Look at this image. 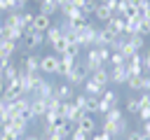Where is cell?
I'll list each match as a JSON object with an SVG mask.
<instances>
[{
	"mask_svg": "<svg viewBox=\"0 0 150 140\" xmlns=\"http://www.w3.org/2000/svg\"><path fill=\"white\" fill-rule=\"evenodd\" d=\"M9 128H12V133H16L19 138H23V135H26V128H28V121L16 114V117L9 119Z\"/></svg>",
	"mask_w": 150,
	"mask_h": 140,
	"instance_id": "cell-20",
	"label": "cell"
},
{
	"mask_svg": "<svg viewBox=\"0 0 150 140\" xmlns=\"http://www.w3.org/2000/svg\"><path fill=\"white\" fill-rule=\"evenodd\" d=\"M87 79H89V70L84 68V61H80V58H77V63L68 70L66 82H68V84H73V86H82Z\"/></svg>",
	"mask_w": 150,
	"mask_h": 140,
	"instance_id": "cell-1",
	"label": "cell"
},
{
	"mask_svg": "<svg viewBox=\"0 0 150 140\" xmlns=\"http://www.w3.org/2000/svg\"><path fill=\"white\" fill-rule=\"evenodd\" d=\"M136 33H138V35H143V37H148V35H150V19L141 16V23H138Z\"/></svg>",
	"mask_w": 150,
	"mask_h": 140,
	"instance_id": "cell-35",
	"label": "cell"
},
{
	"mask_svg": "<svg viewBox=\"0 0 150 140\" xmlns=\"http://www.w3.org/2000/svg\"><path fill=\"white\" fill-rule=\"evenodd\" d=\"M0 140H21V138H19L16 133H12V131H7V133H2V135H0Z\"/></svg>",
	"mask_w": 150,
	"mask_h": 140,
	"instance_id": "cell-50",
	"label": "cell"
},
{
	"mask_svg": "<svg viewBox=\"0 0 150 140\" xmlns=\"http://www.w3.org/2000/svg\"><path fill=\"white\" fill-rule=\"evenodd\" d=\"M127 140H143V131H127Z\"/></svg>",
	"mask_w": 150,
	"mask_h": 140,
	"instance_id": "cell-47",
	"label": "cell"
},
{
	"mask_svg": "<svg viewBox=\"0 0 150 140\" xmlns=\"http://www.w3.org/2000/svg\"><path fill=\"white\" fill-rule=\"evenodd\" d=\"M84 112L73 103V100H61V107H59V117H63L66 121H73V124H77V119L82 117Z\"/></svg>",
	"mask_w": 150,
	"mask_h": 140,
	"instance_id": "cell-2",
	"label": "cell"
},
{
	"mask_svg": "<svg viewBox=\"0 0 150 140\" xmlns=\"http://www.w3.org/2000/svg\"><path fill=\"white\" fill-rule=\"evenodd\" d=\"M141 91H150V75L148 72L141 75Z\"/></svg>",
	"mask_w": 150,
	"mask_h": 140,
	"instance_id": "cell-45",
	"label": "cell"
},
{
	"mask_svg": "<svg viewBox=\"0 0 150 140\" xmlns=\"http://www.w3.org/2000/svg\"><path fill=\"white\" fill-rule=\"evenodd\" d=\"M33 19H35V12H21V28H23V33H28V30H33Z\"/></svg>",
	"mask_w": 150,
	"mask_h": 140,
	"instance_id": "cell-28",
	"label": "cell"
},
{
	"mask_svg": "<svg viewBox=\"0 0 150 140\" xmlns=\"http://www.w3.org/2000/svg\"><path fill=\"white\" fill-rule=\"evenodd\" d=\"M84 112H89V114H98V98H91L89 96V100H87V110Z\"/></svg>",
	"mask_w": 150,
	"mask_h": 140,
	"instance_id": "cell-40",
	"label": "cell"
},
{
	"mask_svg": "<svg viewBox=\"0 0 150 140\" xmlns=\"http://www.w3.org/2000/svg\"><path fill=\"white\" fill-rule=\"evenodd\" d=\"M16 44L19 42H14V40H2L0 42V56H12L16 51Z\"/></svg>",
	"mask_w": 150,
	"mask_h": 140,
	"instance_id": "cell-31",
	"label": "cell"
},
{
	"mask_svg": "<svg viewBox=\"0 0 150 140\" xmlns=\"http://www.w3.org/2000/svg\"><path fill=\"white\" fill-rule=\"evenodd\" d=\"M84 68L89 70V75H91L94 70H98V68H103V61H101V54H98V49H96V47H89V49H87V58H84Z\"/></svg>",
	"mask_w": 150,
	"mask_h": 140,
	"instance_id": "cell-8",
	"label": "cell"
},
{
	"mask_svg": "<svg viewBox=\"0 0 150 140\" xmlns=\"http://www.w3.org/2000/svg\"><path fill=\"white\" fill-rule=\"evenodd\" d=\"M87 100H89V96H87L84 91H82V93H75V98H73V103H75V105H77L82 112L87 110Z\"/></svg>",
	"mask_w": 150,
	"mask_h": 140,
	"instance_id": "cell-37",
	"label": "cell"
},
{
	"mask_svg": "<svg viewBox=\"0 0 150 140\" xmlns=\"http://www.w3.org/2000/svg\"><path fill=\"white\" fill-rule=\"evenodd\" d=\"M61 35H63V33H61V28H59V23H56V26L52 23V26H49V30L45 33V40H47V42L52 44V42H56V40L61 37Z\"/></svg>",
	"mask_w": 150,
	"mask_h": 140,
	"instance_id": "cell-33",
	"label": "cell"
},
{
	"mask_svg": "<svg viewBox=\"0 0 150 140\" xmlns=\"http://www.w3.org/2000/svg\"><path fill=\"white\" fill-rule=\"evenodd\" d=\"M73 40H70V35H61L56 42H52V49H54V54L56 56H61V54H66L68 51V44H70Z\"/></svg>",
	"mask_w": 150,
	"mask_h": 140,
	"instance_id": "cell-25",
	"label": "cell"
},
{
	"mask_svg": "<svg viewBox=\"0 0 150 140\" xmlns=\"http://www.w3.org/2000/svg\"><path fill=\"white\" fill-rule=\"evenodd\" d=\"M2 91H5V82H0V96H2Z\"/></svg>",
	"mask_w": 150,
	"mask_h": 140,
	"instance_id": "cell-54",
	"label": "cell"
},
{
	"mask_svg": "<svg viewBox=\"0 0 150 140\" xmlns=\"http://www.w3.org/2000/svg\"><path fill=\"white\" fill-rule=\"evenodd\" d=\"M115 40H117V33L110 30L108 26L105 28H96V44L94 47H110Z\"/></svg>",
	"mask_w": 150,
	"mask_h": 140,
	"instance_id": "cell-7",
	"label": "cell"
},
{
	"mask_svg": "<svg viewBox=\"0 0 150 140\" xmlns=\"http://www.w3.org/2000/svg\"><path fill=\"white\" fill-rule=\"evenodd\" d=\"M54 96H56L59 100H73V98H75V86L68 84V82H63V84L54 86Z\"/></svg>",
	"mask_w": 150,
	"mask_h": 140,
	"instance_id": "cell-13",
	"label": "cell"
},
{
	"mask_svg": "<svg viewBox=\"0 0 150 140\" xmlns=\"http://www.w3.org/2000/svg\"><path fill=\"white\" fill-rule=\"evenodd\" d=\"M82 91H84L87 96H91V98H101V96H103V86H101V84H96L91 77L82 84Z\"/></svg>",
	"mask_w": 150,
	"mask_h": 140,
	"instance_id": "cell-19",
	"label": "cell"
},
{
	"mask_svg": "<svg viewBox=\"0 0 150 140\" xmlns=\"http://www.w3.org/2000/svg\"><path fill=\"white\" fill-rule=\"evenodd\" d=\"M0 82H2V68H0Z\"/></svg>",
	"mask_w": 150,
	"mask_h": 140,
	"instance_id": "cell-56",
	"label": "cell"
},
{
	"mask_svg": "<svg viewBox=\"0 0 150 140\" xmlns=\"http://www.w3.org/2000/svg\"><path fill=\"white\" fill-rule=\"evenodd\" d=\"M61 14H63V19H68V21H73L75 26H80V23H87V19L89 16H84L82 14V9L77 7V5H68V7H63V9H59Z\"/></svg>",
	"mask_w": 150,
	"mask_h": 140,
	"instance_id": "cell-4",
	"label": "cell"
},
{
	"mask_svg": "<svg viewBox=\"0 0 150 140\" xmlns=\"http://www.w3.org/2000/svg\"><path fill=\"white\" fill-rule=\"evenodd\" d=\"M54 86H56V84H52V82H47V79L42 77V79L38 82L35 91H33L28 98H45V100H47V98H52V96H54Z\"/></svg>",
	"mask_w": 150,
	"mask_h": 140,
	"instance_id": "cell-9",
	"label": "cell"
},
{
	"mask_svg": "<svg viewBox=\"0 0 150 140\" xmlns=\"http://www.w3.org/2000/svg\"><path fill=\"white\" fill-rule=\"evenodd\" d=\"M98 128H101V131H105V133H108V135H112V138H120V135H127V131H129V121H127V119H120V121H115V124L103 121Z\"/></svg>",
	"mask_w": 150,
	"mask_h": 140,
	"instance_id": "cell-3",
	"label": "cell"
},
{
	"mask_svg": "<svg viewBox=\"0 0 150 140\" xmlns=\"http://www.w3.org/2000/svg\"><path fill=\"white\" fill-rule=\"evenodd\" d=\"M21 42H23V47H26L28 51H35V49H38V47L45 42V33H38V30H28V33H23Z\"/></svg>",
	"mask_w": 150,
	"mask_h": 140,
	"instance_id": "cell-6",
	"label": "cell"
},
{
	"mask_svg": "<svg viewBox=\"0 0 150 140\" xmlns=\"http://www.w3.org/2000/svg\"><path fill=\"white\" fill-rule=\"evenodd\" d=\"M40 72H45V75H59V56L56 54L40 56Z\"/></svg>",
	"mask_w": 150,
	"mask_h": 140,
	"instance_id": "cell-5",
	"label": "cell"
},
{
	"mask_svg": "<svg viewBox=\"0 0 150 140\" xmlns=\"http://www.w3.org/2000/svg\"><path fill=\"white\" fill-rule=\"evenodd\" d=\"M127 86H129L131 91H141V75H131V77L127 79Z\"/></svg>",
	"mask_w": 150,
	"mask_h": 140,
	"instance_id": "cell-39",
	"label": "cell"
},
{
	"mask_svg": "<svg viewBox=\"0 0 150 140\" xmlns=\"http://www.w3.org/2000/svg\"><path fill=\"white\" fill-rule=\"evenodd\" d=\"M138 103H141V107H150V91H143L141 98H138Z\"/></svg>",
	"mask_w": 150,
	"mask_h": 140,
	"instance_id": "cell-46",
	"label": "cell"
},
{
	"mask_svg": "<svg viewBox=\"0 0 150 140\" xmlns=\"http://www.w3.org/2000/svg\"><path fill=\"white\" fill-rule=\"evenodd\" d=\"M138 117H141V121H148V119H150V107H141Z\"/></svg>",
	"mask_w": 150,
	"mask_h": 140,
	"instance_id": "cell-49",
	"label": "cell"
},
{
	"mask_svg": "<svg viewBox=\"0 0 150 140\" xmlns=\"http://www.w3.org/2000/svg\"><path fill=\"white\" fill-rule=\"evenodd\" d=\"M127 112H129V114H138V112H141L138 98H129V100H127Z\"/></svg>",
	"mask_w": 150,
	"mask_h": 140,
	"instance_id": "cell-38",
	"label": "cell"
},
{
	"mask_svg": "<svg viewBox=\"0 0 150 140\" xmlns=\"http://www.w3.org/2000/svg\"><path fill=\"white\" fill-rule=\"evenodd\" d=\"M2 26H5V28H9V30H14V28H21V12H9V14L5 16ZM21 30H23V28H21Z\"/></svg>",
	"mask_w": 150,
	"mask_h": 140,
	"instance_id": "cell-24",
	"label": "cell"
},
{
	"mask_svg": "<svg viewBox=\"0 0 150 140\" xmlns=\"http://www.w3.org/2000/svg\"><path fill=\"white\" fill-rule=\"evenodd\" d=\"M49 26H52V16L35 12V19H33V30H38V33H47V30H49Z\"/></svg>",
	"mask_w": 150,
	"mask_h": 140,
	"instance_id": "cell-15",
	"label": "cell"
},
{
	"mask_svg": "<svg viewBox=\"0 0 150 140\" xmlns=\"http://www.w3.org/2000/svg\"><path fill=\"white\" fill-rule=\"evenodd\" d=\"M89 77H91L96 84H101L103 89H108V86H110V70H108L105 65H103V68H98V70H94Z\"/></svg>",
	"mask_w": 150,
	"mask_h": 140,
	"instance_id": "cell-17",
	"label": "cell"
},
{
	"mask_svg": "<svg viewBox=\"0 0 150 140\" xmlns=\"http://www.w3.org/2000/svg\"><path fill=\"white\" fill-rule=\"evenodd\" d=\"M110 16H112V9H110V7H105L103 2H98V5H96V9H94V19H96V21L108 23V21H110Z\"/></svg>",
	"mask_w": 150,
	"mask_h": 140,
	"instance_id": "cell-23",
	"label": "cell"
},
{
	"mask_svg": "<svg viewBox=\"0 0 150 140\" xmlns=\"http://www.w3.org/2000/svg\"><path fill=\"white\" fill-rule=\"evenodd\" d=\"M143 140H150V135H148V133H143Z\"/></svg>",
	"mask_w": 150,
	"mask_h": 140,
	"instance_id": "cell-55",
	"label": "cell"
},
{
	"mask_svg": "<svg viewBox=\"0 0 150 140\" xmlns=\"http://www.w3.org/2000/svg\"><path fill=\"white\" fill-rule=\"evenodd\" d=\"M98 49V54H101V61H103V65H108V61H110V47H96Z\"/></svg>",
	"mask_w": 150,
	"mask_h": 140,
	"instance_id": "cell-41",
	"label": "cell"
},
{
	"mask_svg": "<svg viewBox=\"0 0 150 140\" xmlns=\"http://www.w3.org/2000/svg\"><path fill=\"white\" fill-rule=\"evenodd\" d=\"M127 72H129V77L131 75H143L145 70H143V56H141V51H136L129 61H127Z\"/></svg>",
	"mask_w": 150,
	"mask_h": 140,
	"instance_id": "cell-12",
	"label": "cell"
},
{
	"mask_svg": "<svg viewBox=\"0 0 150 140\" xmlns=\"http://www.w3.org/2000/svg\"><path fill=\"white\" fill-rule=\"evenodd\" d=\"M101 100H103L105 105L115 107V105H117V100H120V96H117V91H112V89H103V96H101Z\"/></svg>",
	"mask_w": 150,
	"mask_h": 140,
	"instance_id": "cell-29",
	"label": "cell"
},
{
	"mask_svg": "<svg viewBox=\"0 0 150 140\" xmlns=\"http://www.w3.org/2000/svg\"><path fill=\"white\" fill-rule=\"evenodd\" d=\"M77 63V56H70V54H61L59 56V77H66L68 70Z\"/></svg>",
	"mask_w": 150,
	"mask_h": 140,
	"instance_id": "cell-14",
	"label": "cell"
},
{
	"mask_svg": "<svg viewBox=\"0 0 150 140\" xmlns=\"http://www.w3.org/2000/svg\"><path fill=\"white\" fill-rule=\"evenodd\" d=\"M30 112H33L35 119L45 117V112H47V100H45V98H30Z\"/></svg>",
	"mask_w": 150,
	"mask_h": 140,
	"instance_id": "cell-21",
	"label": "cell"
},
{
	"mask_svg": "<svg viewBox=\"0 0 150 140\" xmlns=\"http://www.w3.org/2000/svg\"><path fill=\"white\" fill-rule=\"evenodd\" d=\"M21 70H26V72H40V56L38 54H26V58L21 63Z\"/></svg>",
	"mask_w": 150,
	"mask_h": 140,
	"instance_id": "cell-18",
	"label": "cell"
},
{
	"mask_svg": "<svg viewBox=\"0 0 150 140\" xmlns=\"http://www.w3.org/2000/svg\"><path fill=\"white\" fill-rule=\"evenodd\" d=\"M120 119H124V114H122V110L115 105V107H110L105 114H103V121H110V124H115V121H120Z\"/></svg>",
	"mask_w": 150,
	"mask_h": 140,
	"instance_id": "cell-30",
	"label": "cell"
},
{
	"mask_svg": "<svg viewBox=\"0 0 150 140\" xmlns=\"http://www.w3.org/2000/svg\"><path fill=\"white\" fill-rule=\"evenodd\" d=\"M26 93H23V89H21V84H19V79H14V82H9V84H5V91H2V96L0 98H5V100H19V98H23Z\"/></svg>",
	"mask_w": 150,
	"mask_h": 140,
	"instance_id": "cell-10",
	"label": "cell"
},
{
	"mask_svg": "<svg viewBox=\"0 0 150 140\" xmlns=\"http://www.w3.org/2000/svg\"><path fill=\"white\" fill-rule=\"evenodd\" d=\"M98 2H103V5L110 7V9H115V5H117V0H98Z\"/></svg>",
	"mask_w": 150,
	"mask_h": 140,
	"instance_id": "cell-51",
	"label": "cell"
},
{
	"mask_svg": "<svg viewBox=\"0 0 150 140\" xmlns=\"http://www.w3.org/2000/svg\"><path fill=\"white\" fill-rule=\"evenodd\" d=\"M127 40H129V44H131L136 51H141V49L145 47V37H143V35H138V33H131V35H127Z\"/></svg>",
	"mask_w": 150,
	"mask_h": 140,
	"instance_id": "cell-32",
	"label": "cell"
},
{
	"mask_svg": "<svg viewBox=\"0 0 150 140\" xmlns=\"http://www.w3.org/2000/svg\"><path fill=\"white\" fill-rule=\"evenodd\" d=\"M96 5H98V0H82L80 9H82V14H84V16H94V9H96Z\"/></svg>",
	"mask_w": 150,
	"mask_h": 140,
	"instance_id": "cell-34",
	"label": "cell"
},
{
	"mask_svg": "<svg viewBox=\"0 0 150 140\" xmlns=\"http://www.w3.org/2000/svg\"><path fill=\"white\" fill-rule=\"evenodd\" d=\"M141 2H148V0H141Z\"/></svg>",
	"mask_w": 150,
	"mask_h": 140,
	"instance_id": "cell-59",
	"label": "cell"
},
{
	"mask_svg": "<svg viewBox=\"0 0 150 140\" xmlns=\"http://www.w3.org/2000/svg\"><path fill=\"white\" fill-rule=\"evenodd\" d=\"M141 131H143V133H148V135H150V119H148V121H143V128H141Z\"/></svg>",
	"mask_w": 150,
	"mask_h": 140,
	"instance_id": "cell-53",
	"label": "cell"
},
{
	"mask_svg": "<svg viewBox=\"0 0 150 140\" xmlns=\"http://www.w3.org/2000/svg\"><path fill=\"white\" fill-rule=\"evenodd\" d=\"M80 51H82V47H80L77 42H70V44H68V51H66V54H70V56H80Z\"/></svg>",
	"mask_w": 150,
	"mask_h": 140,
	"instance_id": "cell-44",
	"label": "cell"
},
{
	"mask_svg": "<svg viewBox=\"0 0 150 140\" xmlns=\"http://www.w3.org/2000/svg\"><path fill=\"white\" fill-rule=\"evenodd\" d=\"M12 2H14V0H0V12L9 14V12H12Z\"/></svg>",
	"mask_w": 150,
	"mask_h": 140,
	"instance_id": "cell-48",
	"label": "cell"
},
{
	"mask_svg": "<svg viewBox=\"0 0 150 140\" xmlns=\"http://www.w3.org/2000/svg\"><path fill=\"white\" fill-rule=\"evenodd\" d=\"M19 72H21V68H16L14 65V61L2 70V82L5 84H9V82H14V79H19Z\"/></svg>",
	"mask_w": 150,
	"mask_h": 140,
	"instance_id": "cell-26",
	"label": "cell"
},
{
	"mask_svg": "<svg viewBox=\"0 0 150 140\" xmlns=\"http://www.w3.org/2000/svg\"><path fill=\"white\" fill-rule=\"evenodd\" d=\"M80 131H84L87 135H94L96 131H98V124H96V119H94V114H89V112H84L80 119H77V124H75Z\"/></svg>",
	"mask_w": 150,
	"mask_h": 140,
	"instance_id": "cell-11",
	"label": "cell"
},
{
	"mask_svg": "<svg viewBox=\"0 0 150 140\" xmlns=\"http://www.w3.org/2000/svg\"><path fill=\"white\" fill-rule=\"evenodd\" d=\"M110 30H115L117 35H124V16H117V14H112L110 16V21L105 23Z\"/></svg>",
	"mask_w": 150,
	"mask_h": 140,
	"instance_id": "cell-27",
	"label": "cell"
},
{
	"mask_svg": "<svg viewBox=\"0 0 150 140\" xmlns=\"http://www.w3.org/2000/svg\"><path fill=\"white\" fill-rule=\"evenodd\" d=\"M108 63H110V68H115V65H127V58H124V56H122L120 51H112V54H110V61H108Z\"/></svg>",
	"mask_w": 150,
	"mask_h": 140,
	"instance_id": "cell-36",
	"label": "cell"
},
{
	"mask_svg": "<svg viewBox=\"0 0 150 140\" xmlns=\"http://www.w3.org/2000/svg\"><path fill=\"white\" fill-rule=\"evenodd\" d=\"M89 138H91V135H87L84 131H80V128L75 126V131L70 133V138H68V140H89Z\"/></svg>",
	"mask_w": 150,
	"mask_h": 140,
	"instance_id": "cell-42",
	"label": "cell"
},
{
	"mask_svg": "<svg viewBox=\"0 0 150 140\" xmlns=\"http://www.w3.org/2000/svg\"><path fill=\"white\" fill-rule=\"evenodd\" d=\"M89 140H115V138H112V135H108L105 131H101V128H98V131H96V133H94Z\"/></svg>",
	"mask_w": 150,
	"mask_h": 140,
	"instance_id": "cell-43",
	"label": "cell"
},
{
	"mask_svg": "<svg viewBox=\"0 0 150 140\" xmlns=\"http://www.w3.org/2000/svg\"><path fill=\"white\" fill-rule=\"evenodd\" d=\"M42 140H54V138H42Z\"/></svg>",
	"mask_w": 150,
	"mask_h": 140,
	"instance_id": "cell-58",
	"label": "cell"
},
{
	"mask_svg": "<svg viewBox=\"0 0 150 140\" xmlns=\"http://www.w3.org/2000/svg\"><path fill=\"white\" fill-rule=\"evenodd\" d=\"M145 56H148V58H150V49H148V54H145Z\"/></svg>",
	"mask_w": 150,
	"mask_h": 140,
	"instance_id": "cell-57",
	"label": "cell"
},
{
	"mask_svg": "<svg viewBox=\"0 0 150 140\" xmlns=\"http://www.w3.org/2000/svg\"><path fill=\"white\" fill-rule=\"evenodd\" d=\"M127 79H129L127 65H115V68H110V82H112V84H127Z\"/></svg>",
	"mask_w": 150,
	"mask_h": 140,
	"instance_id": "cell-16",
	"label": "cell"
},
{
	"mask_svg": "<svg viewBox=\"0 0 150 140\" xmlns=\"http://www.w3.org/2000/svg\"><path fill=\"white\" fill-rule=\"evenodd\" d=\"M143 70L150 72V58H148V56H143Z\"/></svg>",
	"mask_w": 150,
	"mask_h": 140,
	"instance_id": "cell-52",
	"label": "cell"
},
{
	"mask_svg": "<svg viewBox=\"0 0 150 140\" xmlns=\"http://www.w3.org/2000/svg\"><path fill=\"white\" fill-rule=\"evenodd\" d=\"M38 12L52 16V14L59 12V5H56V0H38Z\"/></svg>",
	"mask_w": 150,
	"mask_h": 140,
	"instance_id": "cell-22",
	"label": "cell"
}]
</instances>
